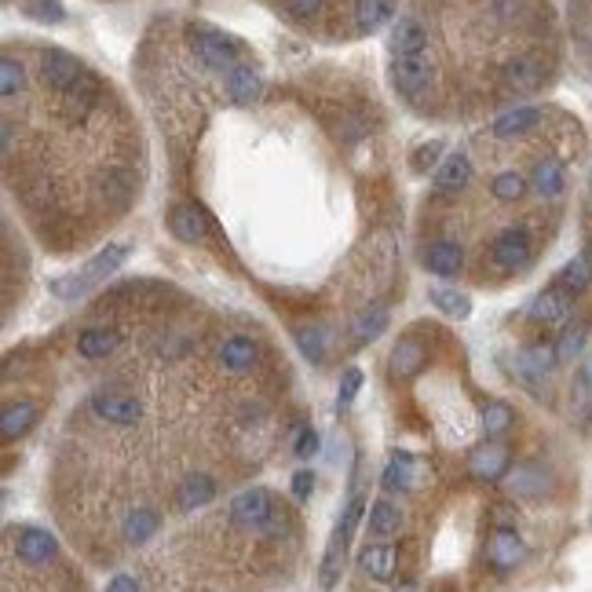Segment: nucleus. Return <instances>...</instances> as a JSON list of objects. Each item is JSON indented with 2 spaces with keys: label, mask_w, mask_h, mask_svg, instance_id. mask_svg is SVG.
Masks as SVG:
<instances>
[{
  "label": "nucleus",
  "mask_w": 592,
  "mask_h": 592,
  "mask_svg": "<svg viewBox=\"0 0 592 592\" xmlns=\"http://www.w3.org/2000/svg\"><path fill=\"white\" fill-rule=\"evenodd\" d=\"M490 560H494L497 571H508L523 560V541L512 534V530H497L494 541H490Z\"/></svg>",
  "instance_id": "obj_7"
},
{
  "label": "nucleus",
  "mask_w": 592,
  "mask_h": 592,
  "mask_svg": "<svg viewBox=\"0 0 592 592\" xmlns=\"http://www.w3.org/2000/svg\"><path fill=\"white\" fill-rule=\"evenodd\" d=\"M0 169L11 216L55 260L96 253L143 205L136 106L92 59L44 37L0 48Z\"/></svg>",
  "instance_id": "obj_2"
},
{
  "label": "nucleus",
  "mask_w": 592,
  "mask_h": 592,
  "mask_svg": "<svg viewBox=\"0 0 592 592\" xmlns=\"http://www.w3.org/2000/svg\"><path fill=\"white\" fill-rule=\"evenodd\" d=\"M311 487H315V479H311V472H300V476L293 479L296 497H307V494H311Z\"/></svg>",
  "instance_id": "obj_10"
},
{
  "label": "nucleus",
  "mask_w": 592,
  "mask_h": 592,
  "mask_svg": "<svg viewBox=\"0 0 592 592\" xmlns=\"http://www.w3.org/2000/svg\"><path fill=\"white\" fill-rule=\"evenodd\" d=\"M395 567H399V549L395 545L377 541V545L362 549V571L370 574V578H377V582H392Z\"/></svg>",
  "instance_id": "obj_6"
},
{
  "label": "nucleus",
  "mask_w": 592,
  "mask_h": 592,
  "mask_svg": "<svg viewBox=\"0 0 592 592\" xmlns=\"http://www.w3.org/2000/svg\"><path fill=\"white\" fill-rule=\"evenodd\" d=\"M176 201L172 231L212 242L282 304L337 307L355 340L399 267L402 201L388 117L337 66L267 77L234 37L209 96L158 121Z\"/></svg>",
  "instance_id": "obj_1"
},
{
  "label": "nucleus",
  "mask_w": 592,
  "mask_h": 592,
  "mask_svg": "<svg viewBox=\"0 0 592 592\" xmlns=\"http://www.w3.org/2000/svg\"><path fill=\"white\" fill-rule=\"evenodd\" d=\"M99 4H121V0H99Z\"/></svg>",
  "instance_id": "obj_11"
},
{
  "label": "nucleus",
  "mask_w": 592,
  "mask_h": 592,
  "mask_svg": "<svg viewBox=\"0 0 592 592\" xmlns=\"http://www.w3.org/2000/svg\"><path fill=\"white\" fill-rule=\"evenodd\" d=\"M402 516L399 508L392 505V501H377V505L370 508V534L373 538H392L395 530H399Z\"/></svg>",
  "instance_id": "obj_8"
},
{
  "label": "nucleus",
  "mask_w": 592,
  "mask_h": 592,
  "mask_svg": "<svg viewBox=\"0 0 592 592\" xmlns=\"http://www.w3.org/2000/svg\"><path fill=\"white\" fill-rule=\"evenodd\" d=\"M406 592H410V589H406Z\"/></svg>",
  "instance_id": "obj_12"
},
{
  "label": "nucleus",
  "mask_w": 592,
  "mask_h": 592,
  "mask_svg": "<svg viewBox=\"0 0 592 592\" xmlns=\"http://www.w3.org/2000/svg\"><path fill=\"white\" fill-rule=\"evenodd\" d=\"M578 125L527 103L461 136L413 209V256L454 286L501 289L538 264L571 194Z\"/></svg>",
  "instance_id": "obj_3"
},
{
  "label": "nucleus",
  "mask_w": 592,
  "mask_h": 592,
  "mask_svg": "<svg viewBox=\"0 0 592 592\" xmlns=\"http://www.w3.org/2000/svg\"><path fill=\"white\" fill-rule=\"evenodd\" d=\"M106 592H139V582H136V578H128V574H117Z\"/></svg>",
  "instance_id": "obj_9"
},
{
  "label": "nucleus",
  "mask_w": 592,
  "mask_h": 592,
  "mask_svg": "<svg viewBox=\"0 0 592 592\" xmlns=\"http://www.w3.org/2000/svg\"><path fill=\"white\" fill-rule=\"evenodd\" d=\"M556 70L552 0H406L384 37L392 99L439 128L487 125L527 106Z\"/></svg>",
  "instance_id": "obj_4"
},
{
  "label": "nucleus",
  "mask_w": 592,
  "mask_h": 592,
  "mask_svg": "<svg viewBox=\"0 0 592 592\" xmlns=\"http://www.w3.org/2000/svg\"><path fill=\"white\" fill-rule=\"evenodd\" d=\"M315 44H355L392 26L406 0H253Z\"/></svg>",
  "instance_id": "obj_5"
}]
</instances>
